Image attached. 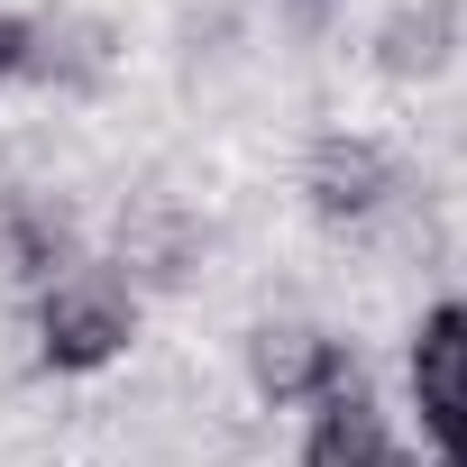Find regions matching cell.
I'll return each instance as SVG.
<instances>
[{
    "label": "cell",
    "mask_w": 467,
    "mask_h": 467,
    "mask_svg": "<svg viewBox=\"0 0 467 467\" xmlns=\"http://www.w3.org/2000/svg\"><path fill=\"white\" fill-rule=\"evenodd\" d=\"M403 421L431 440V458H467V294H431L403 321Z\"/></svg>",
    "instance_id": "3"
},
{
    "label": "cell",
    "mask_w": 467,
    "mask_h": 467,
    "mask_svg": "<svg viewBox=\"0 0 467 467\" xmlns=\"http://www.w3.org/2000/svg\"><path fill=\"white\" fill-rule=\"evenodd\" d=\"M37 74V10H0V92Z\"/></svg>",
    "instance_id": "10"
},
{
    "label": "cell",
    "mask_w": 467,
    "mask_h": 467,
    "mask_svg": "<svg viewBox=\"0 0 467 467\" xmlns=\"http://www.w3.org/2000/svg\"><path fill=\"white\" fill-rule=\"evenodd\" d=\"M138 294H156V285H192V266L211 257V220L192 211V202H174V192H147L138 211H119V239L101 248Z\"/></svg>",
    "instance_id": "7"
},
{
    "label": "cell",
    "mask_w": 467,
    "mask_h": 467,
    "mask_svg": "<svg viewBox=\"0 0 467 467\" xmlns=\"http://www.w3.org/2000/svg\"><path fill=\"white\" fill-rule=\"evenodd\" d=\"M294 192L312 211V229L330 239H376L412 211V165L385 129H321L294 165Z\"/></svg>",
    "instance_id": "2"
},
{
    "label": "cell",
    "mask_w": 467,
    "mask_h": 467,
    "mask_svg": "<svg viewBox=\"0 0 467 467\" xmlns=\"http://www.w3.org/2000/svg\"><path fill=\"white\" fill-rule=\"evenodd\" d=\"M348 10V0H275V19L294 28V37H330V19Z\"/></svg>",
    "instance_id": "11"
},
{
    "label": "cell",
    "mask_w": 467,
    "mask_h": 467,
    "mask_svg": "<svg viewBox=\"0 0 467 467\" xmlns=\"http://www.w3.org/2000/svg\"><path fill=\"white\" fill-rule=\"evenodd\" d=\"M467 47V10L458 0H394V10H376L367 28V74L412 92V83H440Z\"/></svg>",
    "instance_id": "8"
},
{
    "label": "cell",
    "mask_w": 467,
    "mask_h": 467,
    "mask_svg": "<svg viewBox=\"0 0 467 467\" xmlns=\"http://www.w3.org/2000/svg\"><path fill=\"white\" fill-rule=\"evenodd\" d=\"M83 257H92V229L56 183H0V275H10V294H37Z\"/></svg>",
    "instance_id": "6"
},
{
    "label": "cell",
    "mask_w": 467,
    "mask_h": 467,
    "mask_svg": "<svg viewBox=\"0 0 467 467\" xmlns=\"http://www.w3.org/2000/svg\"><path fill=\"white\" fill-rule=\"evenodd\" d=\"M294 467H403V412L367 376H348L294 412Z\"/></svg>",
    "instance_id": "5"
},
{
    "label": "cell",
    "mask_w": 467,
    "mask_h": 467,
    "mask_svg": "<svg viewBox=\"0 0 467 467\" xmlns=\"http://www.w3.org/2000/svg\"><path fill=\"white\" fill-rule=\"evenodd\" d=\"M239 376H248L257 412H303V403H321L330 385L367 376V358H358L348 330H330V321H312V312H266V321H248V339H239Z\"/></svg>",
    "instance_id": "4"
},
{
    "label": "cell",
    "mask_w": 467,
    "mask_h": 467,
    "mask_svg": "<svg viewBox=\"0 0 467 467\" xmlns=\"http://www.w3.org/2000/svg\"><path fill=\"white\" fill-rule=\"evenodd\" d=\"M19 330H28L37 376L83 385V376H110V367L138 348V330H147V294H138V285L92 248V257H83V266H65L56 285L19 294Z\"/></svg>",
    "instance_id": "1"
},
{
    "label": "cell",
    "mask_w": 467,
    "mask_h": 467,
    "mask_svg": "<svg viewBox=\"0 0 467 467\" xmlns=\"http://www.w3.org/2000/svg\"><path fill=\"white\" fill-rule=\"evenodd\" d=\"M431 467H467V458H431Z\"/></svg>",
    "instance_id": "12"
},
{
    "label": "cell",
    "mask_w": 467,
    "mask_h": 467,
    "mask_svg": "<svg viewBox=\"0 0 467 467\" xmlns=\"http://www.w3.org/2000/svg\"><path fill=\"white\" fill-rule=\"evenodd\" d=\"M110 74H119V28L110 19H92V10H47L37 19V92H56V101H101L110 92Z\"/></svg>",
    "instance_id": "9"
}]
</instances>
